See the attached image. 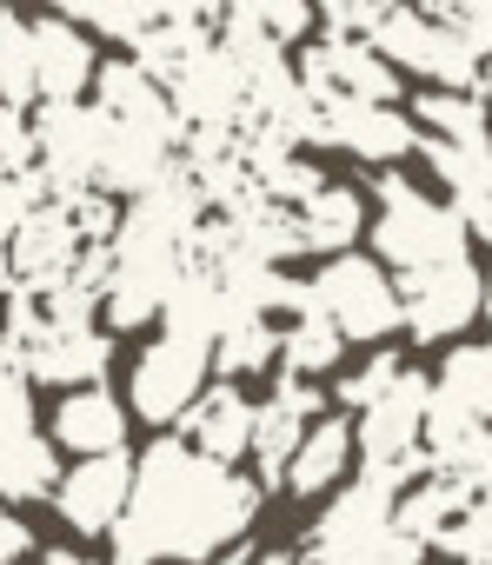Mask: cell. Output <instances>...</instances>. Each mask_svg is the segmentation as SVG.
Wrapping results in <instances>:
<instances>
[{"instance_id":"obj_25","label":"cell","mask_w":492,"mask_h":565,"mask_svg":"<svg viewBox=\"0 0 492 565\" xmlns=\"http://www.w3.org/2000/svg\"><path fill=\"white\" fill-rule=\"evenodd\" d=\"M41 94V61H34V21L28 14H0V107L28 114Z\"/></svg>"},{"instance_id":"obj_12","label":"cell","mask_w":492,"mask_h":565,"mask_svg":"<svg viewBox=\"0 0 492 565\" xmlns=\"http://www.w3.org/2000/svg\"><path fill=\"white\" fill-rule=\"evenodd\" d=\"M320 120H327V147H340V153H353V160H373V167H386V173H393V160L419 153V140H426V134L413 127V114H399V107H366V100H327Z\"/></svg>"},{"instance_id":"obj_19","label":"cell","mask_w":492,"mask_h":565,"mask_svg":"<svg viewBox=\"0 0 492 565\" xmlns=\"http://www.w3.org/2000/svg\"><path fill=\"white\" fill-rule=\"evenodd\" d=\"M360 226H366V193L327 180V186L293 213V246H300V253H327V259H340V253H353Z\"/></svg>"},{"instance_id":"obj_15","label":"cell","mask_w":492,"mask_h":565,"mask_svg":"<svg viewBox=\"0 0 492 565\" xmlns=\"http://www.w3.org/2000/svg\"><path fill=\"white\" fill-rule=\"evenodd\" d=\"M34 61H41V100H47V107L81 100V94L100 81L94 34L74 28L67 14H41V21H34Z\"/></svg>"},{"instance_id":"obj_30","label":"cell","mask_w":492,"mask_h":565,"mask_svg":"<svg viewBox=\"0 0 492 565\" xmlns=\"http://www.w3.org/2000/svg\"><path fill=\"white\" fill-rule=\"evenodd\" d=\"M0 173H8V180L41 173V134H34V114L0 107Z\"/></svg>"},{"instance_id":"obj_4","label":"cell","mask_w":492,"mask_h":565,"mask_svg":"<svg viewBox=\"0 0 492 565\" xmlns=\"http://www.w3.org/2000/svg\"><path fill=\"white\" fill-rule=\"evenodd\" d=\"M313 300H320V320L353 347H379L393 327H406L399 287L386 279L379 259H360V253H340L313 273Z\"/></svg>"},{"instance_id":"obj_8","label":"cell","mask_w":492,"mask_h":565,"mask_svg":"<svg viewBox=\"0 0 492 565\" xmlns=\"http://www.w3.org/2000/svg\"><path fill=\"white\" fill-rule=\"evenodd\" d=\"M399 313H406V333L419 347L432 340H459L472 320H485V273L472 259H452V266H432V273H413L399 287Z\"/></svg>"},{"instance_id":"obj_37","label":"cell","mask_w":492,"mask_h":565,"mask_svg":"<svg viewBox=\"0 0 492 565\" xmlns=\"http://www.w3.org/2000/svg\"><path fill=\"white\" fill-rule=\"evenodd\" d=\"M485 327H492V273H485Z\"/></svg>"},{"instance_id":"obj_27","label":"cell","mask_w":492,"mask_h":565,"mask_svg":"<svg viewBox=\"0 0 492 565\" xmlns=\"http://www.w3.org/2000/svg\"><path fill=\"white\" fill-rule=\"evenodd\" d=\"M61 14H67L74 28L107 34V41H127V47H140V41L160 28V8H147V0H67Z\"/></svg>"},{"instance_id":"obj_36","label":"cell","mask_w":492,"mask_h":565,"mask_svg":"<svg viewBox=\"0 0 492 565\" xmlns=\"http://www.w3.org/2000/svg\"><path fill=\"white\" fill-rule=\"evenodd\" d=\"M41 565H94V558H87V552H47Z\"/></svg>"},{"instance_id":"obj_23","label":"cell","mask_w":492,"mask_h":565,"mask_svg":"<svg viewBox=\"0 0 492 565\" xmlns=\"http://www.w3.org/2000/svg\"><path fill=\"white\" fill-rule=\"evenodd\" d=\"M180 279H186V273H127V266H114V287H107L100 313H107L120 333H133V327H147V320L167 313V300H173Z\"/></svg>"},{"instance_id":"obj_11","label":"cell","mask_w":492,"mask_h":565,"mask_svg":"<svg viewBox=\"0 0 492 565\" xmlns=\"http://www.w3.org/2000/svg\"><path fill=\"white\" fill-rule=\"evenodd\" d=\"M327 419V393L313 380H287L274 373V393L260 399V419H254V466L267 479H287L293 452L307 446V433Z\"/></svg>"},{"instance_id":"obj_9","label":"cell","mask_w":492,"mask_h":565,"mask_svg":"<svg viewBox=\"0 0 492 565\" xmlns=\"http://www.w3.org/2000/svg\"><path fill=\"white\" fill-rule=\"evenodd\" d=\"M81 233H74V220H67V206L61 200H47V206H34L28 220H21V233L8 239V273H14V287H28V294H61L67 279H74V266H81Z\"/></svg>"},{"instance_id":"obj_7","label":"cell","mask_w":492,"mask_h":565,"mask_svg":"<svg viewBox=\"0 0 492 565\" xmlns=\"http://www.w3.org/2000/svg\"><path fill=\"white\" fill-rule=\"evenodd\" d=\"M34 134H41V173L54 180V200L100 186L107 140H114V120H107L100 107H81V100L41 107V114H34Z\"/></svg>"},{"instance_id":"obj_22","label":"cell","mask_w":492,"mask_h":565,"mask_svg":"<svg viewBox=\"0 0 492 565\" xmlns=\"http://www.w3.org/2000/svg\"><path fill=\"white\" fill-rule=\"evenodd\" d=\"M413 127L426 140H446V147H492V107L485 94H446V87H426L413 100Z\"/></svg>"},{"instance_id":"obj_28","label":"cell","mask_w":492,"mask_h":565,"mask_svg":"<svg viewBox=\"0 0 492 565\" xmlns=\"http://www.w3.org/2000/svg\"><path fill=\"white\" fill-rule=\"evenodd\" d=\"M340 353H346V340L313 313V320H293L287 333H280V373L287 380H313V373H333L340 366Z\"/></svg>"},{"instance_id":"obj_10","label":"cell","mask_w":492,"mask_h":565,"mask_svg":"<svg viewBox=\"0 0 492 565\" xmlns=\"http://www.w3.org/2000/svg\"><path fill=\"white\" fill-rule=\"evenodd\" d=\"M133 479H140V459L133 452H107V459H81L61 492H54V512L67 519V532H120L127 505H133Z\"/></svg>"},{"instance_id":"obj_33","label":"cell","mask_w":492,"mask_h":565,"mask_svg":"<svg viewBox=\"0 0 492 565\" xmlns=\"http://www.w3.org/2000/svg\"><path fill=\"white\" fill-rule=\"evenodd\" d=\"M254 8H260V28L274 34V47H293V41H307L313 34V8H300V0H254Z\"/></svg>"},{"instance_id":"obj_3","label":"cell","mask_w":492,"mask_h":565,"mask_svg":"<svg viewBox=\"0 0 492 565\" xmlns=\"http://www.w3.org/2000/svg\"><path fill=\"white\" fill-rule=\"evenodd\" d=\"M466 213L419 193L406 173H379V220H373V246H379V266H399L406 279L413 273H432V266H452L466 259Z\"/></svg>"},{"instance_id":"obj_26","label":"cell","mask_w":492,"mask_h":565,"mask_svg":"<svg viewBox=\"0 0 492 565\" xmlns=\"http://www.w3.org/2000/svg\"><path fill=\"white\" fill-rule=\"evenodd\" d=\"M432 393L446 399V406H459L466 419H492V347H452L446 353V366H439V380H432Z\"/></svg>"},{"instance_id":"obj_5","label":"cell","mask_w":492,"mask_h":565,"mask_svg":"<svg viewBox=\"0 0 492 565\" xmlns=\"http://www.w3.org/2000/svg\"><path fill=\"white\" fill-rule=\"evenodd\" d=\"M373 47H379L393 67L419 74L426 87H446V94H485V61H479L452 28H439L426 8H386Z\"/></svg>"},{"instance_id":"obj_6","label":"cell","mask_w":492,"mask_h":565,"mask_svg":"<svg viewBox=\"0 0 492 565\" xmlns=\"http://www.w3.org/2000/svg\"><path fill=\"white\" fill-rule=\"evenodd\" d=\"M206 380H213V347H193V340L160 333L153 347H140V360L127 373V406L147 426H180L206 399Z\"/></svg>"},{"instance_id":"obj_38","label":"cell","mask_w":492,"mask_h":565,"mask_svg":"<svg viewBox=\"0 0 492 565\" xmlns=\"http://www.w3.org/2000/svg\"><path fill=\"white\" fill-rule=\"evenodd\" d=\"M485 107H492V67H485Z\"/></svg>"},{"instance_id":"obj_35","label":"cell","mask_w":492,"mask_h":565,"mask_svg":"<svg viewBox=\"0 0 492 565\" xmlns=\"http://www.w3.org/2000/svg\"><path fill=\"white\" fill-rule=\"evenodd\" d=\"M459 213H466V226H472V239H485V246H492V193H479V200H466Z\"/></svg>"},{"instance_id":"obj_39","label":"cell","mask_w":492,"mask_h":565,"mask_svg":"<svg viewBox=\"0 0 492 565\" xmlns=\"http://www.w3.org/2000/svg\"><path fill=\"white\" fill-rule=\"evenodd\" d=\"M226 565H246V558H226Z\"/></svg>"},{"instance_id":"obj_24","label":"cell","mask_w":492,"mask_h":565,"mask_svg":"<svg viewBox=\"0 0 492 565\" xmlns=\"http://www.w3.org/2000/svg\"><path fill=\"white\" fill-rule=\"evenodd\" d=\"M213 373H220V386H233L239 373H280V327L239 313L213 347Z\"/></svg>"},{"instance_id":"obj_32","label":"cell","mask_w":492,"mask_h":565,"mask_svg":"<svg viewBox=\"0 0 492 565\" xmlns=\"http://www.w3.org/2000/svg\"><path fill=\"white\" fill-rule=\"evenodd\" d=\"M439 28H452L485 67H492V0H459V8H452V0H439V8H426Z\"/></svg>"},{"instance_id":"obj_34","label":"cell","mask_w":492,"mask_h":565,"mask_svg":"<svg viewBox=\"0 0 492 565\" xmlns=\"http://www.w3.org/2000/svg\"><path fill=\"white\" fill-rule=\"evenodd\" d=\"M34 552V532H28V519L8 505V499H0V565H21Z\"/></svg>"},{"instance_id":"obj_17","label":"cell","mask_w":492,"mask_h":565,"mask_svg":"<svg viewBox=\"0 0 492 565\" xmlns=\"http://www.w3.org/2000/svg\"><path fill=\"white\" fill-rule=\"evenodd\" d=\"M107 366H114V347H107V333H94V327H47V333L28 347V380H41V386H74V393H87V386H100Z\"/></svg>"},{"instance_id":"obj_18","label":"cell","mask_w":492,"mask_h":565,"mask_svg":"<svg viewBox=\"0 0 492 565\" xmlns=\"http://www.w3.org/2000/svg\"><path fill=\"white\" fill-rule=\"evenodd\" d=\"M54 446L81 452V459H107V452H127V406H120L107 386L67 393V399L54 406Z\"/></svg>"},{"instance_id":"obj_21","label":"cell","mask_w":492,"mask_h":565,"mask_svg":"<svg viewBox=\"0 0 492 565\" xmlns=\"http://www.w3.org/2000/svg\"><path fill=\"white\" fill-rule=\"evenodd\" d=\"M61 446L28 433H0V499H54L61 492Z\"/></svg>"},{"instance_id":"obj_1","label":"cell","mask_w":492,"mask_h":565,"mask_svg":"<svg viewBox=\"0 0 492 565\" xmlns=\"http://www.w3.org/2000/svg\"><path fill=\"white\" fill-rule=\"evenodd\" d=\"M260 512V492L233 466L200 459L186 439H153L140 452L133 505L114 532L120 565H206Z\"/></svg>"},{"instance_id":"obj_31","label":"cell","mask_w":492,"mask_h":565,"mask_svg":"<svg viewBox=\"0 0 492 565\" xmlns=\"http://www.w3.org/2000/svg\"><path fill=\"white\" fill-rule=\"evenodd\" d=\"M399 373H406V360L399 353H379V360H366L360 373H346L340 380V406H353V413H373L393 386H399Z\"/></svg>"},{"instance_id":"obj_14","label":"cell","mask_w":492,"mask_h":565,"mask_svg":"<svg viewBox=\"0 0 492 565\" xmlns=\"http://www.w3.org/2000/svg\"><path fill=\"white\" fill-rule=\"evenodd\" d=\"M94 107H100L114 127L167 134V140L186 147V127H180V114H173V94H167L153 74H140L133 61H107V67H100V81H94Z\"/></svg>"},{"instance_id":"obj_16","label":"cell","mask_w":492,"mask_h":565,"mask_svg":"<svg viewBox=\"0 0 492 565\" xmlns=\"http://www.w3.org/2000/svg\"><path fill=\"white\" fill-rule=\"evenodd\" d=\"M254 419H260V406H246L239 386H206V399L180 419V433H186V446H193L200 459L233 466V459L254 452Z\"/></svg>"},{"instance_id":"obj_13","label":"cell","mask_w":492,"mask_h":565,"mask_svg":"<svg viewBox=\"0 0 492 565\" xmlns=\"http://www.w3.org/2000/svg\"><path fill=\"white\" fill-rule=\"evenodd\" d=\"M426 413H432V380L426 373H399V386L360 413V466H386V459H406L426 446Z\"/></svg>"},{"instance_id":"obj_20","label":"cell","mask_w":492,"mask_h":565,"mask_svg":"<svg viewBox=\"0 0 492 565\" xmlns=\"http://www.w3.org/2000/svg\"><path fill=\"white\" fill-rule=\"evenodd\" d=\"M353 446H360V426L353 419H340V413H327L313 433H307V446L293 452V466H287V492L293 499H320V492H333L340 479H346V466H353Z\"/></svg>"},{"instance_id":"obj_29","label":"cell","mask_w":492,"mask_h":565,"mask_svg":"<svg viewBox=\"0 0 492 565\" xmlns=\"http://www.w3.org/2000/svg\"><path fill=\"white\" fill-rule=\"evenodd\" d=\"M439 552H446L452 565H492V492L472 499V505L439 532Z\"/></svg>"},{"instance_id":"obj_2","label":"cell","mask_w":492,"mask_h":565,"mask_svg":"<svg viewBox=\"0 0 492 565\" xmlns=\"http://www.w3.org/2000/svg\"><path fill=\"white\" fill-rule=\"evenodd\" d=\"M426 545L413 532H399V499L386 486H373L366 472L320 512L300 565H419Z\"/></svg>"}]
</instances>
